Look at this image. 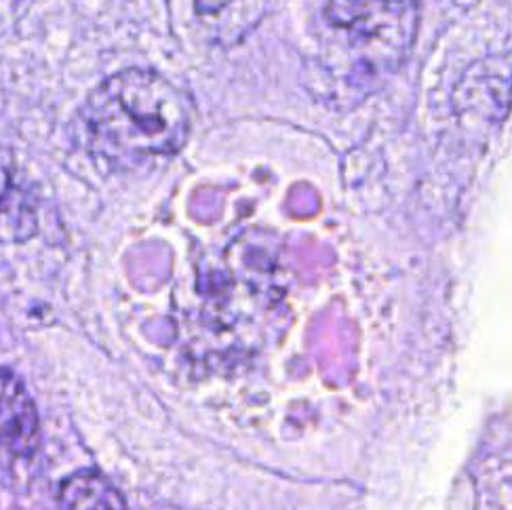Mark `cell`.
I'll return each mask as SVG.
<instances>
[{
	"mask_svg": "<svg viewBox=\"0 0 512 510\" xmlns=\"http://www.w3.org/2000/svg\"><path fill=\"white\" fill-rule=\"evenodd\" d=\"M91 146L108 159L180 152L192 133V97L154 70L129 68L97 85L83 106Z\"/></svg>",
	"mask_w": 512,
	"mask_h": 510,
	"instance_id": "cell-1",
	"label": "cell"
},
{
	"mask_svg": "<svg viewBox=\"0 0 512 510\" xmlns=\"http://www.w3.org/2000/svg\"><path fill=\"white\" fill-rule=\"evenodd\" d=\"M38 445V414L22 384L9 369H0V447L26 458Z\"/></svg>",
	"mask_w": 512,
	"mask_h": 510,
	"instance_id": "cell-2",
	"label": "cell"
},
{
	"mask_svg": "<svg viewBox=\"0 0 512 510\" xmlns=\"http://www.w3.org/2000/svg\"><path fill=\"white\" fill-rule=\"evenodd\" d=\"M194 13L215 45L234 47L260 26L268 0H192Z\"/></svg>",
	"mask_w": 512,
	"mask_h": 510,
	"instance_id": "cell-3",
	"label": "cell"
},
{
	"mask_svg": "<svg viewBox=\"0 0 512 510\" xmlns=\"http://www.w3.org/2000/svg\"><path fill=\"white\" fill-rule=\"evenodd\" d=\"M409 7V0H329L327 15L342 30L378 36L392 26Z\"/></svg>",
	"mask_w": 512,
	"mask_h": 510,
	"instance_id": "cell-4",
	"label": "cell"
},
{
	"mask_svg": "<svg viewBox=\"0 0 512 510\" xmlns=\"http://www.w3.org/2000/svg\"><path fill=\"white\" fill-rule=\"evenodd\" d=\"M59 504L64 510H127L118 489L95 470H81L59 485Z\"/></svg>",
	"mask_w": 512,
	"mask_h": 510,
	"instance_id": "cell-5",
	"label": "cell"
},
{
	"mask_svg": "<svg viewBox=\"0 0 512 510\" xmlns=\"http://www.w3.org/2000/svg\"><path fill=\"white\" fill-rule=\"evenodd\" d=\"M15 165L9 150L0 148V213L7 211L15 192Z\"/></svg>",
	"mask_w": 512,
	"mask_h": 510,
	"instance_id": "cell-6",
	"label": "cell"
},
{
	"mask_svg": "<svg viewBox=\"0 0 512 510\" xmlns=\"http://www.w3.org/2000/svg\"><path fill=\"white\" fill-rule=\"evenodd\" d=\"M9 3H17V0H9Z\"/></svg>",
	"mask_w": 512,
	"mask_h": 510,
	"instance_id": "cell-7",
	"label": "cell"
}]
</instances>
